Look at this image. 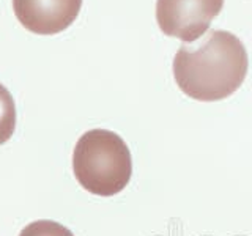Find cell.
I'll use <instances>...</instances> for the list:
<instances>
[{"label": "cell", "mask_w": 252, "mask_h": 236, "mask_svg": "<svg viewBox=\"0 0 252 236\" xmlns=\"http://www.w3.org/2000/svg\"><path fill=\"white\" fill-rule=\"evenodd\" d=\"M73 172L85 191L112 197L128 186L132 159L126 142L107 129H90L77 140L73 151Z\"/></svg>", "instance_id": "2"}, {"label": "cell", "mask_w": 252, "mask_h": 236, "mask_svg": "<svg viewBox=\"0 0 252 236\" xmlns=\"http://www.w3.org/2000/svg\"><path fill=\"white\" fill-rule=\"evenodd\" d=\"M222 6L224 0H156V21L167 36L194 43L205 35Z\"/></svg>", "instance_id": "3"}, {"label": "cell", "mask_w": 252, "mask_h": 236, "mask_svg": "<svg viewBox=\"0 0 252 236\" xmlns=\"http://www.w3.org/2000/svg\"><path fill=\"white\" fill-rule=\"evenodd\" d=\"M16 129V104L8 88L0 84V145L8 142Z\"/></svg>", "instance_id": "5"}, {"label": "cell", "mask_w": 252, "mask_h": 236, "mask_svg": "<svg viewBox=\"0 0 252 236\" xmlns=\"http://www.w3.org/2000/svg\"><path fill=\"white\" fill-rule=\"evenodd\" d=\"M248 52L240 38L227 30H210L203 38L186 43L173 59L178 88L195 101L228 98L248 74Z\"/></svg>", "instance_id": "1"}, {"label": "cell", "mask_w": 252, "mask_h": 236, "mask_svg": "<svg viewBox=\"0 0 252 236\" xmlns=\"http://www.w3.org/2000/svg\"><path fill=\"white\" fill-rule=\"evenodd\" d=\"M19 236H74L73 232L54 220H35L21 230Z\"/></svg>", "instance_id": "6"}, {"label": "cell", "mask_w": 252, "mask_h": 236, "mask_svg": "<svg viewBox=\"0 0 252 236\" xmlns=\"http://www.w3.org/2000/svg\"><path fill=\"white\" fill-rule=\"evenodd\" d=\"M82 0H13L22 27L36 35H55L76 21Z\"/></svg>", "instance_id": "4"}]
</instances>
